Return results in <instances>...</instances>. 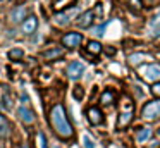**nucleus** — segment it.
Wrapping results in <instances>:
<instances>
[{
    "label": "nucleus",
    "mask_w": 160,
    "mask_h": 148,
    "mask_svg": "<svg viewBox=\"0 0 160 148\" xmlns=\"http://www.w3.org/2000/svg\"><path fill=\"white\" fill-rule=\"evenodd\" d=\"M88 120H90L93 126L100 124L102 120H103V114H102V110L97 109V107H91V109L88 110Z\"/></svg>",
    "instance_id": "obj_10"
},
{
    "label": "nucleus",
    "mask_w": 160,
    "mask_h": 148,
    "mask_svg": "<svg viewBox=\"0 0 160 148\" xmlns=\"http://www.w3.org/2000/svg\"><path fill=\"white\" fill-rule=\"evenodd\" d=\"M83 143H84V148H95L93 141H91L88 136H84V138H83Z\"/></svg>",
    "instance_id": "obj_25"
},
{
    "label": "nucleus",
    "mask_w": 160,
    "mask_h": 148,
    "mask_svg": "<svg viewBox=\"0 0 160 148\" xmlns=\"http://www.w3.org/2000/svg\"><path fill=\"white\" fill-rule=\"evenodd\" d=\"M139 72L143 74V78L146 81L152 83H158L160 81V64H150V65H143L139 69Z\"/></svg>",
    "instance_id": "obj_2"
},
{
    "label": "nucleus",
    "mask_w": 160,
    "mask_h": 148,
    "mask_svg": "<svg viewBox=\"0 0 160 148\" xmlns=\"http://www.w3.org/2000/svg\"><path fill=\"white\" fill-rule=\"evenodd\" d=\"M38 141H40V148H48V143H47V138H45V134L40 131L38 133Z\"/></svg>",
    "instance_id": "obj_22"
},
{
    "label": "nucleus",
    "mask_w": 160,
    "mask_h": 148,
    "mask_svg": "<svg viewBox=\"0 0 160 148\" xmlns=\"http://www.w3.org/2000/svg\"><path fill=\"white\" fill-rule=\"evenodd\" d=\"M81 41H83V36H81V33H76V31L67 33V34H64V36H62V43L66 45V47H69V48L79 47Z\"/></svg>",
    "instance_id": "obj_5"
},
{
    "label": "nucleus",
    "mask_w": 160,
    "mask_h": 148,
    "mask_svg": "<svg viewBox=\"0 0 160 148\" xmlns=\"http://www.w3.org/2000/svg\"><path fill=\"white\" fill-rule=\"evenodd\" d=\"M50 122H52V127L55 129V133L59 134L60 138H71L74 134L72 126L69 124V119L66 115V110L60 103H55L50 110Z\"/></svg>",
    "instance_id": "obj_1"
},
{
    "label": "nucleus",
    "mask_w": 160,
    "mask_h": 148,
    "mask_svg": "<svg viewBox=\"0 0 160 148\" xmlns=\"http://www.w3.org/2000/svg\"><path fill=\"white\" fill-rule=\"evenodd\" d=\"M16 148H21V146H16Z\"/></svg>",
    "instance_id": "obj_29"
},
{
    "label": "nucleus",
    "mask_w": 160,
    "mask_h": 148,
    "mask_svg": "<svg viewBox=\"0 0 160 148\" xmlns=\"http://www.w3.org/2000/svg\"><path fill=\"white\" fill-rule=\"evenodd\" d=\"M150 136H152V129L150 127H141V131H138V134H136V140L139 143H145Z\"/></svg>",
    "instance_id": "obj_13"
},
{
    "label": "nucleus",
    "mask_w": 160,
    "mask_h": 148,
    "mask_svg": "<svg viewBox=\"0 0 160 148\" xmlns=\"http://www.w3.org/2000/svg\"><path fill=\"white\" fill-rule=\"evenodd\" d=\"M153 93H155V95H160V83H155V84H153Z\"/></svg>",
    "instance_id": "obj_26"
},
{
    "label": "nucleus",
    "mask_w": 160,
    "mask_h": 148,
    "mask_svg": "<svg viewBox=\"0 0 160 148\" xmlns=\"http://www.w3.org/2000/svg\"><path fill=\"white\" fill-rule=\"evenodd\" d=\"M18 117H19V119H21L24 124L35 122V114H33V110L28 109V107H19V109H18Z\"/></svg>",
    "instance_id": "obj_8"
},
{
    "label": "nucleus",
    "mask_w": 160,
    "mask_h": 148,
    "mask_svg": "<svg viewBox=\"0 0 160 148\" xmlns=\"http://www.w3.org/2000/svg\"><path fill=\"white\" fill-rule=\"evenodd\" d=\"M24 17H26V7L24 5H18L11 10V21L12 23H24Z\"/></svg>",
    "instance_id": "obj_9"
},
{
    "label": "nucleus",
    "mask_w": 160,
    "mask_h": 148,
    "mask_svg": "<svg viewBox=\"0 0 160 148\" xmlns=\"http://www.w3.org/2000/svg\"><path fill=\"white\" fill-rule=\"evenodd\" d=\"M11 136V122L0 114V138H7Z\"/></svg>",
    "instance_id": "obj_11"
},
{
    "label": "nucleus",
    "mask_w": 160,
    "mask_h": 148,
    "mask_svg": "<svg viewBox=\"0 0 160 148\" xmlns=\"http://www.w3.org/2000/svg\"><path fill=\"white\" fill-rule=\"evenodd\" d=\"M66 74L69 76L71 79H79L81 76L84 74V64L83 62H78V60L71 62L66 69Z\"/></svg>",
    "instance_id": "obj_4"
},
{
    "label": "nucleus",
    "mask_w": 160,
    "mask_h": 148,
    "mask_svg": "<svg viewBox=\"0 0 160 148\" xmlns=\"http://www.w3.org/2000/svg\"><path fill=\"white\" fill-rule=\"evenodd\" d=\"M105 28H107V23H105V24H102V26H98V28H95V29H93V34H97V36H103Z\"/></svg>",
    "instance_id": "obj_23"
},
{
    "label": "nucleus",
    "mask_w": 160,
    "mask_h": 148,
    "mask_svg": "<svg viewBox=\"0 0 160 148\" xmlns=\"http://www.w3.org/2000/svg\"><path fill=\"white\" fill-rule=\"evenodd\" d=\"M143 117L148 120L160 117V100H152L143 107Z\"/></svg>",
    "instance_id": "obj_3"
},
{
    "label": "nucleus",
    "mask_w": 160,
    "mask_h": 148,
    "mask_svg": "<svg viewBox=\"0 0 160 148\" xmlns=\"http://www.w3.org/2000/svg\"><path fill=\"white\" fill-rule=\"evenodd\" d=\"M36 28H38V19H36L35 16H29V17H26V21L22 23L21 29L24 34H31L36 31Z\"/></svg>",
    "instance_id": "obj_7"
},
{
    "label": "nucleus",
    "mask_w": 160,
    "mask_h": 148,
    "mask_svg": "<svg viewBox=\"0 0 160 148\" xmlns=\"http://www.w3.org/2000/svg\"><path fill=\"white\" fill-rule=\"evenodd\" d=\"M69 19H71V10H69V12H60V14H57V16H55V23L60 24V26L67 24V23H69Z\"/></svg>",
    "instance_id": "obj_14"
},
{
    "label": "nucleus",
    "mask_w": 160,
    "mask_h": 148,
    "mask_svg": "<svg viewBox=\"0 0 160 148\" xmlns=\"http://www.w3.org/2000/svg\"><path fill=\"white\" fill-rule=\"evenodd\" d=\"M74 96H76V100L83 98V88H81V86H76V89H74Z\"/></svg>",
    "instance_id": "obj_24"
},
{
    "label": "nucleus",
    "mask_w": 160,
    "mask_h": 148,
    "mask_svg": "<svg viewBox=\"0 0 160 148\" xmlns=\"http://www.w3.org/2000/svg\"><path fill=\"white\" fill-rule=\"evenodd\" d=\"M86 50L90 52V54H100L102 52V45H100V41H88V47H86Z\"/></svg>",
    "instance_id": "obj_16"
},
{
    "label": "nucleus",
    "mask_w": 160,
    "mask_h": 148,
    "mask_svg": "<svg viewBox=\"0 0 160 148\" xmlns=\"http://www.w3.org/2000/svg\"><path fill=\"white\" fill-rule=\"evenodd\" d=\"M131 119H132V112H122L121 117H119V127L128 126V124L131 122Z\"/></svg>",
    "instance_id": "obj_15"
},
{
    "label": "nucleus",
    "mask_w": 160,
    "mask_h": 148,
    "mask_svg": "<svg viewBox=\"0 0 160 148\" xmlns=\"http://www.w3.org/2000/svg\"><path fill=\"white\" fill-rule=\"evenodd\" d=\"M52 148H59V146H57V145H55V146H52Z\"/></svg>",
    "instance_id": "obj_28"
},
{
    "label": "nucleus",
    "mask_w": 160,
    "mask_h": 148,
    "mask_svg": "<svg viewBox=\"0 0 160 148\" xmlns=\"http://www.w3.org/2000/svg\"><path fill=\"white\" fill-rule=\"evenodd\" d=\"M93 19H95V10H86V12H83L81 16H78V26L79 28H88V26H91V23H93Z\"/></svg>",
    "instance_id": "obj_6"
},
{
    "label": "nucleus",
    "mask_w": 160,
    "mask_h": 148,
    "mask_svg": "<svg viewBox=\"0 0 160 148\" xmlns=\"http://www.w3.org/2000/svg\"><path fill=\"white\" fill-rule=\"evenodd\" d=\"M145 59H148V55H146V54H132V55H129V62H131L132 65L143 62Z\"/></svg>",
    "instance_id": "obj_17"
},
{
    "label": "nucleus",
    "mask_w": 160,
    "mask_h": 148,
    "mask_svg": "<svg viewBox=\"0 0 160 148\" xmlns=\"http://www.w3.org/2000/svg\"><path fill=\"white\" fill-rule=\"evenodd\" d=\"M9 57H11L12 60H18V59L24 57V52L19 50V48H16V50H11V52H9Z\"/></svg>",
    "instance_id": "obj_19"
},
{
    "label": "nucleus",
    "mask_w": 160,
    "mask_h": 148,
    "mask_svg": "<svg viewBox=\"0 0 160 148\" xmlns=\"http://www.w3.org/2000/svg\"><path fill=\"white\" fill-rule=\"evenodd\" d=\"M2 107H4V109H12V98L9 95H4V98H2Z\"/></svg>",
    "instance_id": "obj_21"
},
{
    "label": "nucleus",
    "mask_w": 160,
    "mask_h": 148,
    "mask_svg": "<svg viewBox=\"0 0 160 148\" xmlns=\"http://www.w3.org/2000/svg\"><path fill=\"white\" fill-rule=\"evenodd\" d=\"M150 26L152 28H160V10L150 19Z\"/></svg>",
    "instance_id": "obj_20"
},
{
    "label": "nucleus",
    "mask_w": 160,
    "mask_h": 148,
    "mask_svg": "<svg viewBox=\"0 0 160 148\" xmlns=\"http://www.w3.org/2000/svg\"><path fill=\"white\" fill-rule=\"evenodd\" d=\"M129 2H132V7H136V9L141 7V2H139V0H129Z\"/></svg>",
    "instance_id": "obj_27"
},
{
    "label": "nucleus",
    "mask_w": 160,
    "mask_h": 148,
    "mask_svg": "<svg viewBox=\"0 0 160 148\" xmlns=\"http://www.w3.org/2000/svg\"><path fill=\"white\" fill-rule=\"evenodd\" d=\"M42 55H43V59H47V60H53V59H57V57H62L64 50L62 48H50V50H45Z\"/></svg>",
    "instance_id": "obj_12"
},
{
    "label": "nucleus",
    "mask_w": 160,
    "mask_h": 148,
    "mask_svg": "<svg viewBox=\"0 0 160 148\" xmlns=\"http://www.w3.org/2000/svg\"><path fill=\"white\" fill-rule=\"evenodd\" d=\"M100 100H102L103 103H112V102H114V93H112L110 89H105V91L102 93Z\"/></svg>",
    "instance_id": "obj_18"
}]
</instances>
